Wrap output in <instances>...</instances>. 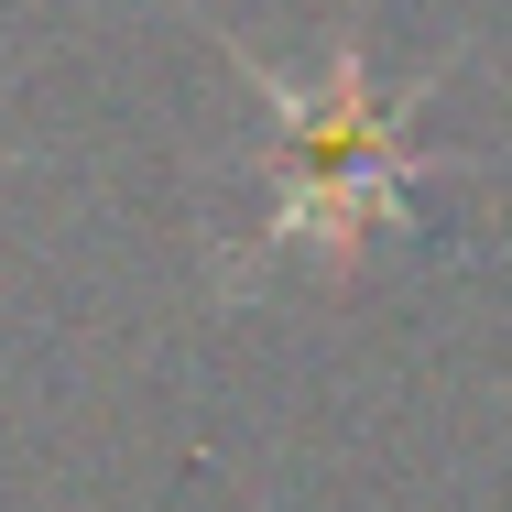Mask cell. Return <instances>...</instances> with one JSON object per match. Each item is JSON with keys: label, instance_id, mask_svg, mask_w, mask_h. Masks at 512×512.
<instances>
[{"label": "cell", "instance_id": "6da1fadb", "mask_svg": "<svg viewBox=\"0 0 512 512\" xmlns=\"http://www.w3.org/2000/svg\"><path fill=\"white\" fill-rule=\"evenodd\" d=\"M240 77L273 109V218H262V251L349 262L371 229H404L414 88H371L360 44H327L316 77H273L262 55H240Z\"/></svg>", "mask_w": 512, "mask_h": 512}]
</instances>
